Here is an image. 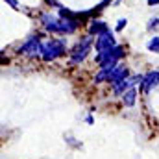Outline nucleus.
Segmentation results:
<instances>
[{"mask_svg":"<svg viewBox=\"0 0 159 159\" xmlns=\"http://www.w3.org/2000/svg\"><path fill=\"white\" fill-rule=\"evenodd\" d=\"M67 39H46L43 41V54H41V59L44 63H52L63 56H67Z\"/></svg>","mask_w":159,"mask_h":159,"instance_id":"obj_1","label":"nucleus"},{"mask_svg":"<svg viewBox=\"0 0 159 159\" xmlns=\"http://www.w3.org/2000/svg\"><path fill=\"white\" fill-rule=\"evenodd\" d=\"M124 57H126V46H124V44H115V46L109 48V50L96 52L94 63H96V65H102V63H120Z\"/></svg>","mask_w":159,"mask_h":159,"instance_id":"obj_2","label":"nucleus"},{"mask_svg":"<svg viewBox=\"0 0 159 159\" xmlns=\"http://www.w3.org/2000/svg\"><path fill=\"white\" fill-rule=\"evenodd\" d=\"M17 54L26 56V57H30V59L41 57V54H43V41H41V37L39 35H30L28 39L19 46Z\"/></svg>","mask_w":159,"mask_h":159,"instance_id":"obj_3","label":"nucleus"},{"mask_svg":"<svg viewBox=\"0 0 159 159\" xmlns=\"http://www.w3.org/2000/svg\"><path fill=\"white\" fill-rule=\"evenodd\" d=\"M81 24L83 20L78 17H59V35H74Z\"/></svg>","mask_w":159,"mask_h":159,"instance_id":"obj_4","label":"nucleus"},{"mask_svg":"<svg viewBox=\"0 0 159 159\" xmlns=\"http://www.w3.org/2000/svg\"><path fill=\"white\" fill-rule=\"evenodd\" d=\"M157 85H159V70L157 69H152V70L144 72L143 81H141V85H139V91L144 93V94H150Z\"/></svg>","mask_w":159,"mask_h":159,"instance_id":"obj_5","label":"nucleus"},{"mask_svg":"<svg viewBox=\"0 0 159 159\" xmlns=\"http://www.w3.org/2000/svg\"><path fill=\"white\" fill-rule=\"evenodd\" d=\"M115 44H119L117 39H115V32H113V30H107V32H104L102 35L96 37V41H94V50H96V52L109 50V48H113Z\"/></svg>","mask_w":159,"mask_h":159,"instance_id":"obj_6","label":"nucleus"},{"mask_svg":"<svg viewBox=\"0 0 159 159\" xmlns=\"http://www.w3.org/2000/svg\"><path fill=\"white\" fill-rule=\"evenodd\" d=\"M41 24L43 30L52 34V35H59V15L54 13H43L41 15Z\"/></svg>","mask_w":159,"mask_h":159,"instance_id":"obj_7","label":"nucleus"},{"mask_svg":"<svg viewBox=\"0 0 159 159\" xmlns=\"http://www.w3.org/2000/svg\"><path fill=\"white\" fill-rule=\"evenodd\" d=\"M128 76H131V72H129V67L126 65V63H122L120 61L119 65L113 69V72H111V76H109V85H115V83H119L122 80H126Z\"/></svg>","mask_w":159,"mask_h":159,"instance_id":"obj_8","label":"nucleus"},{"mask_svg":"<svg viewBox=\"0 0 159 159\" xmlns=\"http://www.w3.org/2000/svg\"><path fill=\"white\" fill-rule=\"evenodd\" d=\"M91 50L93 48H70L69 50V63L70 65H81L89 57Z\"/></svg>","mask_w":159,"mask_h":159,"instance_id":"obj_9","label":"nucleus"},{"mask_svg":"<svg viewBox=\"0 0 159 159\" xmlns=\"http://www.w3.org/2000/svg\"><path fill=\"white\" fill-rule=\"evenodd\" d=\"M107 30H109V26H107L104 20H100V19H91L89 24H87V34H91V35H94V37L102 35V34L107 32Z\"/></svg>","mask_w":159,"mask_h":159,"instance_id":"obj_10","label":"nucleus"},{"mask_svg":"<svg viewBox=\"0 0 159 159\" xmlns=\"http://www.w3.org/2000/svg\"><path fill=\"white\" fill-rule=\"evenodd\" d=\"M137 96H139V87H131L120 96V100H122L124 107H133L137 104Z\"/></svg>","mask_w":159,"mask_h":159,"instance_id":"obj_11","label":"nucleus"},{"mask_svg":"<svg viewBox=\"0 0 159 159\" xmlns=\"http://www.w3.org/2000/svg\"><path fill=\"white\" fill-rule=\"evenodd\" d=\"M146 50L148 52H152V54H159V37H152V39H148L146 43Z\"/></svg>","mask_w":159,"mask_h":159,"instance_id":"obj_12","label":"nucleus"},{"mask_svg":"<svg viewBox=\"0 0 159 159\" xmlns=\"http://www.w3.org/2000/svg\"><path fill=\"white\" fill-rule=\"evenodd\" d=\"M157 26H159V17H152V19L148 20V24H146V30H148V32H154Z\"/></svg>","mask_w":159,"mask_h":159,"instance_id":"obj_13","label":"nucleus"},{"mask_svg":"<svg viewBox=\"0 0 159 159\" xmlns=\"http://www.w3.org/2000/svg\"><path fill=\"white\" fill-rule=\"evenodd\" d=\"M126 24H128V19H120L119 22H117V26H115V32H122L126 28Z\"/></svg>","mask_w":159,"mask_h":159,"instance_id":"obj_14","label":"nucleus"},{"mask_svg":"<svg viewBox=\"0 0 159 159\" xmlns=\"http://www.w3.org/2000/svg\"><path fill=\"white\" fill-rule=\"evenodd\" d=\"M111 2H113V0H102V2H100V4L96 6V9H98V11H104V7H107V6H109Z\"/></svg>","mask_w":159,"mask_h":159,"instance_id":"obj_15","label":"nucleus"},{"mask_svg":"<svg viewBox=\"0 0 159 159\" xmlns=\"http://www.w3.org/2000/svg\"><path fill=\"white\" fill-rule=\"evenodd\" d=\"M4 2H7V4H9V6H11V7H13V9H19V7H20V6H19V2H17V0H4Z\"/></svg>","mask_w":159,"mask_h":159,"instance_id":"obj_16","label":"nucleus"},{"mask_svg":"<svg viewBox=\"0 0 159 159\" xmlns=\"http://www.w3.org/2000/svg\"><path fill=\"white\" fill-rule=\"evenodd\" d=\"M44 2H46L48 6H54V7H61V4H59L57 0H44Z\"/></svg>","mask_w":159,"mask_h":159,"instance_id":"obj_17","label":"nucleus"},{"mask_svg":"<svg viewBox=\"0 0 159 159\" xmlns=\"http://www.w3.org/2000/svg\"><path fill=\"white\" fill-rule=\"evenodd\" d=\"M85 122H87L89 126H93V124H94V117H93V115H87V117H85Z\"/></svg>","mask_w":159,"mask_h":159,"instance_id":"obj_18","label":"nucleus"},{"mask_svg":"<svg viewBox=\"0 0 159 159\" xmlns=\"http://www.w3.org/2000/svg\"><path fill=\"white\" fill-rule=\"evenodd\" d=\"M148 2V6H157L159 4V0H146Z\"/></svg>","mask_w":159,"mask_h":159,"instance_id":"obj_19","label":"nucleus"},{"mask_svg":"<svg viewBox=\"0 0 159 159\" xmlns=\"http://www.w3.org/2000/svg\"><path fill=\"white\" fill-rule=\"evenodd\" d=\"M120 2H122V0H115V6H119Z\"/></svg>","mask_w":159,"mask_h":159,"instance_id":"obj_20","label":"nucleus"}]
</instances>
